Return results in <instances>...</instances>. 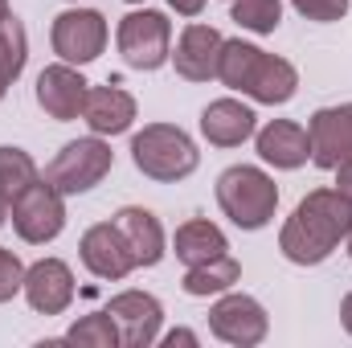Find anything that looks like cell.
Returning a JSON list of instances; mask_svg holds the SVG:
<instances>
[{"label":"cell","instance_id":"19","mask_svg":"<svg viewBox=\"0 0 352 348\" xmlns=\"http://www.w3.org/2000/svg\"><path fill=\"white\" fill-rule=\"evenodd\" d=\"M115 226L123 230V238L135 254V266H156L164 259V230H160L156 213H148L140 205H123L115 213Z\"/></svg>","mask_w":352,"mask_h":348},{"label":"cell","instance_id":"4","mask_svg":"<svg viewBox=\"0 0 352 348\" xmlns=\"http://www.w3.org/2000/svg\"><path fill=\"white\" fill-rule=\"evenodd\" d=\"M217 205L238 230H263L278 209V188L263 168L234 164L217 176Z\"/></svg>","mask_w":352,"mask_h":348},{"label":"cell","instance_id":"5","mask_svg":"<svg viewBox=\"0 0 352 348\" xmlns=\"http://www.w3.org/2000/svg\"><path fill=\"white\" fill-rule=\"evenodd\" d=\"M115 41H119V54H123V62L131 70H160L173 58L168 54V45H173V21L164 12H156V8L127 12L119 21Z\"/></svg>","mask_w":352,"mask_h":348},{"label":"cell","instance_id":"8","mask_svg":"<svg viewBox=\"0 0 352 348\" xmlns=\"http://www.w3.org/2000/svg\"><path fill=\"white\" fill-rule=\"evenodd\" d=\"M209 332L234 348H254L266 340L270 320H266V307L258 299H250L242 291H230V295L221 291V299L209 307Z\"/></svg>","mask_w":352,"mask_h":348},{"label":"cell","instance_id":"9","mask_svg":"<svg viewBox=\"0 0 352 348\" xmlns=\"http://www.w3.org/2000/svg\"><path fill=\"white\" fill-rule=\"evenodd\" d=\"M50 41H54V54L62 62L87 66V62H94L107 50V17L94 12V8H70V12L54 17Z\"/></svg>","mask_w":352,"mask_h":348},{"label":"cell","instance_id":"36","mask_svg":"<svg viewBox=\"0 0 352 348\" xmlns=\"http://www.w3.org/2000/svg\"><path fill=\"white\" fill-rule=\"evenodd\" d=\"M127 4H140V0H127Z\"/></svg>","mask_w":352,"mask_h":348},{"label":"cell","instance_id":"23","mask_svg":"<svg viewBox=\"0 0 352 348\" xmlns=\"http://www.w3.org/2000/svg\"><path fill=\"white\" fill-rule=\"evenodd\" d=\"M66 345H82V348H115L123 345L119 340V324H115V316L102 307V312H94V316H82L70 332H66Z\"/></svg>","mask_w":352,"mask_h":348},{"label":"cell","instance_id":"30","mask_svg":"<svg viewBox=\"0 0 352 348\" xmlns=\"http://www.w3.org/2000/svg\"><path fill=\"white\" fill-rule=\"evenodd\" d=\"M168 4H173L180 17H197V12L205 8V0H168Z\"/></svg>","mask_w":352,"mask_h":348},{"label":"cell","instance_id":"21","mask_svg":"<svg viewBox=\"0 0 352 348\" xmlns=\"http://www.w3.org/2000/svg\"><path fill=\"white\" fill-rule=\"evenodd\" d=\"M238 279H242V262L230 259V254H221V259H209V262L188 266V274H184L180 287H184V295H192V299H209V295L230 291Z\"/></svg>","mask_w":352,"mask_h":348},{"label":"cell","instance_id":"26","mask_svg":"<svg viewBox=\"0 0 352 348\" xmlns=\"http://www.w3.org/2000/svg\"><path fill=\"white\" fill-rule=\"evenodd\" d=\"M299 17L307 21H320V25H332V21H344L349 17V0H291Z\"/></svg>","mask_w":352,"mask_h":348},{"label":"cell","instance_id":"31","mask_svg":"<svg viewBox=\"0 0 352 348\" xmlns=\"http://www.w3.org/2000/svg\"><path fill=\"white\" fill-rule=\"evenodd\" d=\"M340 324H344V332L352 336V291L344 295V303H340Z\"/></svg>","mask_w":352,"mask_h":348},{"label":"cell","instance_id":"33","mask_svg":"<svg viewBox=\"0 0 352 348\" xmlns=\"http://www.w3.org/2000/svg\"><path fill=\"white\" fill-rule=\"evenodd\" d=\"M12 12H8V0H0V21H8Z\"/></svg>","mask_w":352,"mask_h":348},{"label":"cell","instance_id":"11","mask_svg":"<svg viewBox=\"0 0 352 348\" xmlns=\"http://www.w3.org/2000/svg\"><path fill=\"white\" fill-rule=\"evenodd\" d=\"M307 140H311V160L316 168H336L352 160V102L340 107H320L307 119Z\"/></svg>","mask_w":352,"mask_h":348},{"label":"cell","instance_id":"1","mask_svg":"<svg viewBox=\"0 0 352 348\" xmlns=\"http://www.w3.org/2000/svg\"><path fill=\"white\" fill-rule=\"evenodd\" d=\"M352 230V205L336 188H311L295 213L287 217L283 234H278V250L283 259L295 266H320L332 259V250L340 242H349Z\"/></svg>","mask_w":352,"mask_h":348},{"label":"cell","instance_id":"32","mask_svg":"<svg viewBox=\"0 0 352 348\" xmlns=\"http://www.w3.org/2000/svg\"><path fill=\"white\" fill-rule=\"evenodd\" d=\"M4 217H8V201L0 197V226H4Z\"/></svg>","mask_w":352,"mask_h":348},{"label":"cell","instance_id":"35","mask_svg":"<svg viewBox=\"0 0 352 348\" xmlns=\"http://www.w3.org/2000/svg\"><path fill=\"white\" fill-rule=\"evenodd\" d=\"M349 259H352V230H349Z\"/></svg>","mask_w":352,"mask_h":348},{"label":"cell","instance_id":"3","mask_svg":"<svg viewBox=\"0 0 352 348\" xmlns=\"http://www.w3.org/2000/svg\"><path fill=\"white\" fill-rule=\"evenodd\" d=\"M131 160H135V168L148 180L176 184V180L197 173L201 152L188 140V131H180L173 123H148L144 131L131 135Z\"/></svg>","mask_w":352,"mask_h":348},{"label":"cell","instance_id":"28","mask_svg":"<svg viewBox=\"0 0 352 348\" xmlns=\"http://www.w3.org/2000/svg\"><path fill=\"white\" fill-rule=\"evenodd\" d=\"M332 173H336V193H340V197H344V201L352 205V160H344V164H336Z\"/></svg>","mask_w":352,"mask_h":348},{"label":"cell","instance_id":"6","mask_svg":"<svg viewBox=\"0 0 352 348\" xmlns=\"http://www.w3.org/2000/svg\"><path fill=\"white\" fill-rule=\"evenodd\" d=\"M115 164V152L111 144H102V135H90V140H74L66 144L54 164L45 168V180L62 193V197H78V193H90L102 176L111 173Z\"/></svg>","mask_w":352,"mask_h":348},{"label":"cell","instance_id":"29","mask_svg":"<svg viewBox=\"0 0 352 348\" xmlns=\"http://www.w3.org/2000/svg\"><path fill=\"white\" fill-rule=\"evenodd\" d=\"M160 345H164V348H176V345H188V348H192V345H197V332H188V328H173Z\"/></svg>","mask_w":352,"mask_h":348},{"label":"cell","instance_id":"17","mask_svg":"<svg viewBox=\"0 0 352 348\" xmlns=\"http://www.w3.org/2000/svg\"><path fill=\"white\" fill-rule=\"evenodd\" d=\"M254 144H258V156H263L266 164H274V168H283V173L303 168L307 156H311L307 131H303L299 123H291V119H270L266 127L254 131Z\"/></svg>","mask_w":352,"mask_h":348},{"label":"cell","instance_id":"20","mask_svg":"<svg viewBox=\"0 0 352 348\" xmlns=\"http://www.w3.org/2000/svg\"><path fill=\"white\" fill-rule=\"evenodd\" d=\"M173 250H176V259L184 262V266H197V262L221 259V254L230 250V242H226V234H221L213 221L192 217V221H184V226L176 230Z\"/></svg>","mask_w":352,"mask_h":348},{"label":"cell","instance_id":"12","mask_svg":"<svg viewBox=\"0 0 352 348\" xmlns=\"http://www.w3.org/2000/svg\"><path fill=\"white\" fill-rule=\"evenodd\" d=\"M107 312L119 324V340L127 348H148L160 340V324H164V307L156 295L148 291H123L107 303Z\"/></svg>","mask_w":352,"mask_h":348},{"label":"cell","instance_id":"34","mask_svg":"<svg viewBox=\"0 0 352 348\" xmlns=\"http://www.w3.org/2000/svg\"><path fill=\"white\" fill-rule=\"evenodd\" d=\"M4 90H8V78H4V74H0V98H4Z\"/></svg>","mask_w":352,"mask_h":348},{"label":"cell","instance_id":"18","mask_svg":"<svg viewBox=\"0 0 352 348\" xmlns=\"http://www.w3.org/2000/svg\"><path fill=\"white\" fill-rule=\"evenodd\" d=\"M82 119H87V127L94 135H123L135 123V98L115 83L111 87H90Z\"/></svg>","mask_w":352,"mask_h":348},{"label":"cell","instance_id":"10","mask_svg":"<svg viewBox=\"0 0 352 348\" xmlns=\"http://www.w3.org/2000/svg\"><path fill=\"white\" fill-rule=\"evenodd\" d=\"M78 254H82V266L94 279L119 283V279H127L135 270V254H131V246H127V238H123V230L115 221L90 226L82 234V242H78Z\"/></svg>","mask_w":352,"mask_h":348},{"label":"cell","instance_id":"25","mask_svg":"<svg viewBox=\"0 0 352 348\" xmlns=\"http://www.w3.org/2000/svg\"><path fill=\"white\" fill-rule=\"evenodd\" d=\"M230 17H234L242 29L266 37V33H274L278 21H283V0H234Z\"/></svg>","mask_w":352,"mask_h":348},{"label":"cell","instance_id":"15","mask_svg":"<svg viewBox=\"0 0 352 348\" xmlns=\"http://www.w3.org/2000/svg\"><path fill=\"white\" fill-rule=\"evenodd\" d=\"M221 45L226 37L213 29V25H188L176 41V74L184 83H209L217 78V62H221Z\"/></svg>","mask_w":352,"mask_h":348},{"label":"cell","instance_id":"7","mask_svg":"<svg viewBox=\"0 0 352 348\" xmlns=\"http://www.w3.org/2000/svg\"><path fill=\"white\" fill-rule=\"evenodd\" d=\"M12 230H16V238L21 242H29V246H45V242H54L62 230H66V201H62V193L50 184V180H33L25 193H16V201H12Z\"/></svg>","mask_w":352,"mask_h":348},{"label":"cell","instance_id":"27","mask_svg":"<svg viewBox=\"0 0 352 348\" xmlns=\"http://www.w3.org/2000/svg\"><path fill=\"white\" fill-rule=\"evenodd\" d=\"M21 287H25V266H21V259L12 250L0 246V303H8Z\"/></svg>","mask_w":352,"mask_h":348},{"label":"cell","instance_id":"13","mask_svg":"<svg viewBox=\"0 0 352 348\" xmlns=\"http://www.w3.org/2000/svg\"><path fill=\"white\" fill-rule=\"evenodd\" d=\"M87 90H90V83L70 66V62H58V66H45V70L37 74V107H41L50 119L70 123V119L82 115Z\"/></svg>","mask_w":352,"mask_h":348},{"label":"cell","instance_id":"14","mask_svg":"<svg viewBox=\"0 0 352 348\" xmlns=\"http://www.w3.org/2000/svg\"><path fill=\"white\" fill-rule=\"evenodd\" d=\"M25 299L37 316H62L74 303V274L62 259H41L25 270Z\"/></svg>","mask_w":352,"mask_h":348},{"label":"cell","instance_id":"16","mask_svg":"<svg viewBox=\"0 0 352 348\" xmlns=\"http://www.w3.org/2000/svg\"><path fill=\"white\" fill-rule=\"evenodd\" d=\"M258 131V115L238 98H217L201 111V135L213 148H238Z\"/></svg>","mask_w":352,"mask_h":348},{"label":"cell","instance_id":"2","mask_svg":"<svg viewBox=\"0 0 352 348\" xmlns=\"http://www.w3.org/2000/svg\"><path fill=\"white\" fill-rule=\"evenodd\" d=\"M217 78L230 90H242V94H250L254 102H266V107H283L299 90V74L287 58H274V54H266V50L242 41V37L221 45Z\"/></svg>","mask_w":352,"mask_h":348},{"label":"cell","instance_id":"22","mask_svg":"<svg viewBox=\"0 0 352 348\" xmlns=\"http://www.w3.org/2000/svg\"><path fill=\"white\" fill-rule=\"evenodd\" d=\"M33 180H37V164H33L29 152H21V148H0V197H4L8 205H12L16 193H25Z\"/></svg>","mask_w":352,"mask_h":348},{"label":"cell","instance_id":"24","mask_svg":"<svg viewBox=\"0 0 352 348\" xmlns=\"http://www.w3.org/2000/svg\"><path fill=\"white\" fill-rule=\"evenodd\" d=\"M25 58H29L25 25H21L16 17L0 21V74H4L8 83H16V78H21V70H25Z\"/></svg>","mask_w":352,"mask_h":348}]
</instances>
